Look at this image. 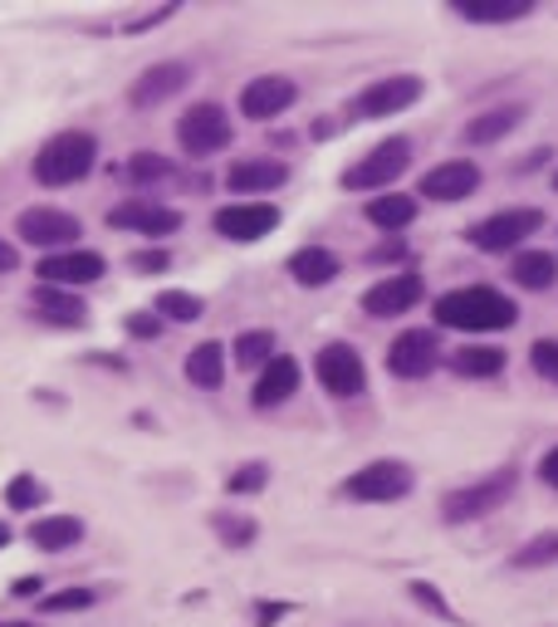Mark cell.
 Wrapping results in <instances>:
<instances>
[{
    "instance_id": "cell-1",
    "label": "cell",
    "mask_w": 558,
    "mask_h": 627,
    "mask_svg": "<svg viewBox=\"0 0 558 627\" xmlns=\"http://www.w3.org/2000/svg\"><path fill=\"white\" fill-rule=\"evenodd\" d=\"M515 300L490 285H470V290H451L437 300V324L446 329H466V334H495V329H515Z\"/></svg>"
},
{
    "instance_id": "cell-2",
    "label": "cell",
    "mask_w": 558,
    "mask_h": 627,
    "mask_svg": "<svg viewBox=\"0 0 558 627\" xmlns=\"http://www.w3.org/2000/svg\"><path fill=\"white\" fill-rule=\"evenodd\" d=\"M98 163V143L89 133L69 128V133H55L40 153H35V182L40 187H69V182H84Z\"/></svg>"
},
{
    "instance_id": "cell-3",
    "label": "cell",
    "mask_w": 558,
    "mask_h": 627,
    "mask_svg": "<svg viewBox=\"0 0 558 627\" xmlns=\"http://www.w3.org/2000/svg\"><path fill=\"white\" fill-rule=\"evenodd\" d=\"M515 486H519V471L515 466H500V471H490L486 481H470L461 490H451V496L441 500L446 525H466V520H480V515L500 510L505 500L515 496Z\"/></svg>"
},
{
    "instance_id": "cell-4",
    "label": "cell",
    "mask_w": 558,
    "mask_h": 627,
    "mask_svg": "<svg viewBox=\"0 0 558 627\" xmlns=\"http://www.w3.org/2000/svg\"><path fill=\"white\" fill-rule=\"evenodd\" d=\"M407 167H412V138H388L343 172V187L349 192H382V187H392Z\"/></svg>"
},
{
    "instance_id": "cell-5",
    "label": "cell",
    "mask_w": 558,
    "mask_h": 627,
    "mask_svg": "<svg viewBox=\"0 0 558 627\" xmlns=\"http://www.w3.org/2000/svg\"><path fill=\"white\" fill-rule=\"evenodd\" d=\"M544 226V212L539 206H510V212H495L486 221H476V226L466 231L470 245L486 255H500V251H515L525 236H535V231Z\"/></svg>"
},
{
    "instance_id": "cell-6",
    "label": "cell",
    "mask_w": 558,
    "mask_h": 627,
    "mask_svg": "<svg viewBox=\"0 0 558 627\" xmlns=\"http://www.w3.org/2000/svg\"><path fill=\"white\" fill-rule=\"evenodd\" d=\"M231 118L221 104H192L186 114L177 118V143L186 147L192 157H211L221 147H231Z\"/></svg>"
},
{
    "instance_id": "cell-7",
    "label": "cell",
    "mask_w": 558,
    "mask_h": 627,
    "mask_svg": "<svg viewBox=\"0 0 558 627\" xmlns=\"http://www.w3.org/2000/svg\"><path fill=\"white\" fill-rule=\"evenodd\" d=\"M412 486H417V476H412V466H407V461H368L363 471L349 476V486H343V490H349L353 500L382 506V500H402Z\"/></svg>"
},
{
    "instance_id": "cell-8",
    "label": "cell",
    "mask_w": 558,
    "mask_h": 627,
    "mask_svg": "<svg viewBox=\"0 0 558 627\" xmlns=\"http://www.w3.org/2000/svg\"><path fill=\"white\" fill-rule=\"evenodd\" d=\"M314 373H319L329 398H358V392L368 388V368L358 359L353 343H324L314 359Z\"/></svg>"
},
{
    "instance_id": "cell-9",
    "label": "cell",
    "mask_w": 558,
    "mask_h": 627,
    "mask_svg": "<svg viewBox=\"0 0 558 627\" xmlns=\"http://www.w3.org/2000/svg\"><path fill=\"white\" fill-rule=\"evenodd\" d=\"M421 94H427V84H421L417 74H392V79L368 84V89L353 98V114L358 118H392V114H402V108H412Z\"/></svg>"
},
{
    "instance_id": "cell-10",
    "label": "cell",
    "mask_w": 558,
    "mask_h": 627,
    "mask_svg": "<svg viewBox=\"0 0 558 627\" xmlns=\"http://www.w3.org/2000/svg\"><path fill=\"white\" fill-rule=\"evenodd\" d=\"M437 363H441V343L431 329H407V334H397L392 349H388V373L392 378H427Z\"/></svg>"
},
{
    "instance_id": "cell-11",
    "label": "cell",
    "mask_w": 558,
    "mask_h": 627,
    "mask_svg": "<svg viewBox=\"0 0 558 627\" xmlns=\"http://www.w3.org/2000/svg\"><path fill=\"white\" fill-rule=\"evenodd\" d=\"M16 236L55 255V251H65V245L79 236V221H74L69 212H59V206H30V212L16 221Z\"/></svg>"
},
{
    "instance_id": "cell-12",
    "label": "cell",
    "mask_w": 558,
    "mask_h": 627,
    "mask_svg": "<svg viewBox=\"0 0 558 627\" xmlns=\"http://www.w3.org/2000/svg\"><path fill=\"white\" fill-rule=\"evenodd\" d=\"M280 226V212L270 202H235V206H221L216 212V231L226 241H265L270 231Z\"/></svg>"
},
{
    "instance_id": "cell-13",
    "label": "cell",
    "mask_w": 558,
    "mask_h": 627,
    "mask_svg": "<svg viewBox=\"0 0 558 627\" xmlns=\"http://www.w3.org/2000/svg\"><path fill=\"white\" fill-rule=\"evenodd\" d=\"M104 270H108V261L98 251H55V255H45L35 275H40V285L65 290V285H94Z\"/></svg>"
},
{
    "instance_id": "cell-14",
    "label": "cell",
    "mask_w": 558,
    "mask_h": 627,
    "mask_svg": "<svg viewBox=\"0 0 558 627\" xmlns=\"http://www.w3.org/2000/svg\"><path fill=\"white\" fill-rule=\"evenodd\" d=\"M108 226L118 231H133V236H172L182 231V212L177 206H157V202H123L108 212Z\"/></svg>"
},
{
    "instance_id": "cell-15",
    "label": "cell",
    "mask_w": 558,
    "mask_h": 627,
    "mask_svg": "<svg viewBox=\"0 0 558 627\" xmlns=\"http://www.w3.org/2000/svg\"><path fill=\"white\" fill-rule=\"evenodd\" d=\"M300 98V89H294V79H284V74H260V79H251L241 89V114L245 118H280L284 108Z\"/></svg>"
},
{
    "instance_id": "cell-16",
    "label": "cell",
    "mask_w": 558,
    "mask_h": 627,
    "mask_svg": "<svg viewBox=\"0 0 558 627\" xmlns=\"http://www.w3.org/2000/svg\"><path fill=\"white\" fill-rule=\"evenodd\" d=\"M421 294H427L421 275H388V280H378V285L363 294V310L372 319H397V314L412 310V304H421Z\"/></svg>"
},
{
    "instance_id": "cell-17",
    "label": "cell",
    "mask_w": 558,
    "mask_h": 627,
    "mask_svg": "<svg viewBox=\"0 0 558 627\" xmlns=\"http://www.w3.org/2000/svg\"><path fill=\"white\" fill-rule=\"evenodd\" d=\"M480 187V167L476 163H441L421 177L417 196H431V202H466L470 192Z\"/></svg>"
},
{
    "instance_id": "cell-18",
    "label": "cell",
    "mask_w": 558,
    "mask_h": 627,
    "mask_svg": "<svg viewBox=\"0 0 558 627\" xmlns=\"http://www.w3.org/2000/svg\"><path fill=\"white\" fill-rule=\"evenodd\" d=\"M290 182V167L275 163V157H251V163H235L226 172V187L235 196H260V192H275Z\"/></svg>"
},
{
    "instance_id": "cell-19",
    "label": "cell",
    "mask_w": 558,
    "mask_h": 627,
    "mask_svg": "<svg viewBox=\"0 0 558 627\" xmlns=\"http://www.w3.org/2000/svg\"><path fill=\"white\" fill-rule=\"evenodd\" d=\"M186 89V65H153L143 79H133V108H157L167 104L172 94Z\"/></svg>"
},
{
    "instance_id": "cell-20",
    "label": "cell",
    "mask_w": 558,
    "mask_h": 627,
    "mask_svg": "<svg viewBox=\"0 0 558 627\" xmlns=\"http://www.w3.org/2000/svg\"><path fill=\"white\" fill-rule=\"evenodd\" d=\"M294 392H300V363L294 359H280L260 373V383H255V408H280V402H290Z\"/></svg>"
},
{
    "instance_id": "cell-21",
    "label": "cell",
    "mask_w": 558,
    "mask_h": 627,
    "mask_svg": "<svg viewBox=\"0 0 558 627\" xmlns=\"http://www.w3.org/2000/svg\"><path fill=\"white\" fill-rule=\"evenodd\" d=\"M339 255L324 251V245H304V251H294L290 255V275L300 280L304 290H319V285H333L339 280Z\"/></svg>"
},
{
    "instance_id": "cell-22",
    "label": "cell",
    "mask_w": 558,
    "mask_h": 627,
    "mask_svg": "<svg viewBox=\"0 0 558 627\" xmlns=\"http://www.w3.org/2000/svg\"><path fill=\"white\" fill-rule=\"evenodd\" d=\"M35 310H40L45 324H59V329H79L84 314H89L79 294H65L59 285H40V290H35Z\"/></svg>"
},
{
    "instance_id": "cell-23",
    "label": "cell",
    "mask_w": 558,
    "mask_h": 627,
    "mask_svg": "<svg viewBox=\"0 0 558 627\" xmlns=\"http://www.w3.org/2000/svg\"><path fill=\"white\" fill-rule=\"evenodd\" d=\"M456 16L476 25H510L535 16V0H456Z\"/></svg>"
},
{
    "instance_id": "cell-24",
    "label": "cell",
    "mask_w": 558,
    "mask_h": 627,
    "mask_svg": "<svg viewBox=\"0 0 558 627\" xmlns=\"http://www.w3.org/2000/svg\"><path fill=\"white\" fill-rule=\"evenodd\" d=\"M84 539V520L74 515H49V520H35L30 525V545L35 549H49V555H65Z\"/></svg>"
},
{
    "instance_id": "cell-25",
    "label": "cell",
    "mask_w": 558,
    "mask_h": 627,
    "mask_svg": "<svg viewBox=\"0 0 558 627\" xmlns=\"http://www.w3.org/2000/svg\"><path fill=\"white\" fill-rule=\"evenodd\" d=\"M519 123H525V108H519V104L490 108V114H480V118H470V123H466V143H476V147L500 143L505 133H515V128H519Z\"/></svg>"
},
{
    "instance_id": "cell-26",
    "label": "cell",
    "mask_w": 558,
    "mask_h": 627,
    "mask_svg": "<svg viewBox=\"0 0 558 627\" xmlns=\"http://www.w3.org/2000/svg\"><path fill=\"white\" fill-rule=\"evenodd\" d=\"M186 378H192L196 388L216 392L226 383V349H221V343H196V349L186 353Z\"/></svg>"
},
{
    "instance_id": "cell-27",
    "label": "cell",
    "mask_w": 558,
    "mask_h": 627,
    "mask_svg": "<svg viewBox=\"0 0 558 627\" xmlns=\"http://www.w3.org/2000/svg\"><path fill=\"white\" fill-rule=\"evenodd\" d=\"M451 373H461V378L505 373V349H495V343H466V349L451 353Z\"/></svg>"
},
{
    "instance_id": "cell-28",
    "label": "cell",
    "mask_w": 558,
    "mask_h": 627,
    "mask_svg": "<svg viewBox=\"0 0 558 627\" xmlns=\"http://www.w3.org/2000/svg\"><path fill=\"white\" fill-rule=\"evenodd\" d=\"M368 221L378 231H407L417 221V196H402V192L372 196V202H368Z\"/></svg>"
},
{
    "instance_id": "cell-29",
    "label": "cell",
    "mask_w": 558,
    "mask_h": 627,
    "mask_svg": "<svg viewBox=\"0 0 558 627\" xmlns=\"http://www.w3.org/2000/svg\"><path fill=\"white\" fill-rule=\"evenodd\" d=\"M510 275H515V285H525V290H554L558 261L549 251H525V255H515Z\"/></svg>"
},
{
    "instance_id": "cell-30",
    "label": "cell",
    "mask_w": 558,
    "mask_h": 627,
    "mask_svg": "<svg viewBox=\"0 0 558 627\" xmlns=\"http://www.w3.org/2000/svg\"><path fill=\"white\" fill-rule=\"evenodd\" d=\"M231 353L241 368H260V373H265V368L275 363V334H270V329H245Z\"/></svg>"
},
{
    "instance_id": "cell-31",
    "label": "cell",
    "mask_w": 558,
    "mask_h": 627,
    "mask_svg": "<svg viewBox=\"0 0 558 627\" xmlns=\"http://www.w3.org/2000/svg\"><path fill=\"white\" fill-rule=\"evenodd\" d=\"M153 310L163 314V319H177V324H196V319L206 314V304L196 300V294H186V290H163Z\"/></svg>"
},
{
    "instance_id": "cell-32",
    "label": "cell",
    "mask_w": 558,
    "mask_h": 627,
    "mask_svg": "<svg viewBox=\"0 0 558 627\" xmlns=\"http://www.w3.org/2000/svg\"><path fill=\"white\" fill-rule=\"evenodd\" d=\"M510 564H515V569H544V564H558V530L535 535L529 545H519Z\"/></svg>"
},
{
    "instance_id": "cell-33",
    "label": "cell",
    "mask_w": 558,
    "mask_h": 627,
    "mask_svg": "<svg viewBox=\"0 0 558 627\" xmlns=\"http://www.w3.org/2000/svg\"><path fill=\"white\" fill-rule=\"evenodd\" d=\"M211 525H216V535L221 539H226V545L231 549H245V545H255V520H235V515H216V520H211Z\"/></svg>"
},
{
    "instance_id": "cell-34",
    "label": "cell",
    "mask_w": 558,
    "mask_h": 627,
    "mask_svg": "<svg viewBox=\"0 0 558 627\" xmlns=\"http://www.w3.org/2000/svg\"><path fill=\"white\" fill-rule=\"evenodd\" d=\"M128 177L133 182H163V177H172V157H163V153H138L128 163Z\"/></svg>"
},
{
    "instance_id": "cell-35",
    "label": "cell",
    "mask_w": 558,
    "mask_h": 627,
    "mask_svg": "<svg viewBox=\"0 0 558 627\" xmlns=\"http://www.w3.org/2000/svg\"><path fill=\"white\" fill-rule=\"evenodd\" d=\"M6 500H10V510H35L45 500V490H40L35 476H16V481L6 486Z\"/></svg>"
},
{
    "instance_id": "cell-36",
    "label": "cell",
    "mask_w": 558,
    "mask_h": 627,
    "mask_svg": "<svg viewBox=\"0 0 558 627\" xmlns=\"http://www.w3.org/2000/svg\"><path fill=\"white\" fill-rule=\"evenodd\" d=\"M265 481H270V471L260 461H251V466H241V471L226 481V490L231 496H255V490H265Z\"/></svg>"
},
{
    "instance_id": "cell-37",
    "label": "cell",
    "mask_w": 558,
    "mask_h": 627,
    "mask_svg": "<svg viewBox=\"0 0 558 627\" xmlns=\"http://www.w3.org/2000/svg\"><path fill=\"white\" fill-rule=\"evenodd\" d=\"M94 604V588H59V594L45 598V613H79Z\"/></svg>"
},
{
    "instance_id": "cell-38",
    "label": "cell",
    "mask_w": 558,
    "mask_h": 627,
    "mask_svg": "<svg viewBox=\"0 0 558 627\" xmlns=\"http://www.w3.org/2000/svg\"><path fill=\"white\" fill-rule=\"evenodd\" d=\"M529 363H535V373H539V378L558 383V339H539L535 349H529Z\"/></svg>"
},
{
    "instance_id": "cell-39",
    "label": "cell",
    "mask_w": 558,
    "mask_h": 627,
    "mask_svg": "<svg viewBox=\"0 0 558 627\" xmlns=\"http://www.w3.org/2000/svg\"><path fill=\"white\" fill-rule=\"evenodd\" d=\"M128 334L133 339H157L163 334V314H128Z\"/></svg>"
},
{
    "instance_id": "cell-40",
    "label": "cell",
    "mask_w": 558,
    "mask_h": 627,
    "mask_svg": "<svg viewBox=\"0 0 558 627\" xmlns=\"http://www.w3.org/2000/svg\"><path fill=\"white\" fill-rule=\"evenodd\" d=\"M128 265H133V270H167L172 255H167V251H138Z\"/></svg>"
},
{
    "instance_id": "cell-41",
    "label": "cell",
    "mask_w": 558,
    "mask_h": 627,
    "mask_svg": "<svg viewBox=\"0 0 558 627\" xmlns=\"http://www.w3.org/2000/svg\"><path fill=\"white\" fill-rule=\"evenodd\" d=\"M539 476H544V486H554V490H558V447H554V451H544Z\"/></svg>"
},
{
    "instance_id": "cell-42",
    "label": "cell",
    "mask_w": 558,
    "mask_h": 627,
    "mask_svg": "<svg viewBox=\"0 0 558 627\" xmlns=\"http://www.w3.org/2000/svg\"><path fill=\"white\" fill-rule=\"evenodd\" d=\"M6 270H16V245L0 241V275H6Z\"/></svg>"
},
{
    "instance_id": "cell-43",
    "label": "cell",
    "mask_w": 558,
    "mask_h": 627,
    "mask_svg": "<svg viewBox=\"0 0 558 627\" xmlns=\"http://www.w3.org/2000/svg\"><path fill=\"white\" fill-rule=\"evenodd\" d=\"M40 588H45L40 579H20V584H16V594H20V598H35V594H40Z\"/></svg>"
},
{
    "instance_id": "cell-44",
    "label": "cell",
    "mask_w": 558,
    "mask_h": 627,
    "mask_svg": "<svg viewBox=\"0 0 558 627\" xmlns=\"http://www.w3.org/2000/svg\"><path fill=\"white\" fill-rule=\"evenodd\" d=\"M10 545V530H6V525H0V549H6Z\"/></svg>"
},
{
    "instance_id": "cell-45",
    "label": "cell",
    "mask_w": 558,
    "mask_h": 627,
    "mask_svg": "<svg viewBox=\"0 0 558 627\" xmlns=\"http://www.w3.org/2000/svg\"><path fill=\"white\" fill-rule=\"evenodd\" d=\"M554 187H558V177H554Z\"/></svg>"
},
{
    "instance_id": "cell-46",
    "label": "cell",
    "mask_w": 558,
    "mask_h": 627,
    "mask_svg": "<svg viewBox=\"0 0 558 627\" xmlns=\"http://www.w3.org/2000/svg\"><path fill=\"white\" fill-rule=\"evenodd\" d=\"M16 627H25V623H16Z\"/></svg>"
}]
</instances>
